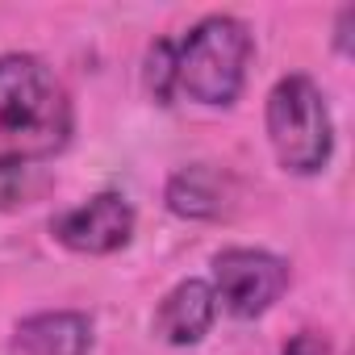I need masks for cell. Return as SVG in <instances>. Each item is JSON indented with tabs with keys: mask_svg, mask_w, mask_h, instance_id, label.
<instances>
[{
	"mask_svg": "<svg viewBox=\"0 0 355 355\" xmlns=\"http://www.w3.org/2000/svg\"><path fill=\"white\" fill-rule=\"evenodd\" d=\"M171 51V96H189L197 105H234L251 63V30L239 17H205Z\"/></svg>",
	"mask_w": 355,
	"mask_h": 355,
	"instance_id": "cell-2",
	"label": "cell"
},
{
	"mask_svg": "<svg viewBox=\"0 0 355 355\" xmlns=\"http://www.w3.org/2000/svg\"><path fill=\"white\" fill-rule=\"evenodd\" d=\"M284 355H326V343H322L318 334L305 330V334H297V338L284 347Z\"/></svg>",
	"mask_w": 355,
	"mask_h": 355,
	"instance_id": "cell-10",
	"label": "cell"
},
{
	"mask_svg": "<svg viewBox=\"0 0 355 355\" xmlns=\"http://www.w3.org/2000/svg\"><path fill=\"white\" fill-rule=\"evenodd\" d=\"M42 171L30 163V159H5L0 155V209H13V205H26L42 193Z\"/></svg>",
	"mask_w": 355,
	"mask_h": 355,
	"instance_id": "cell-9",
	"label": "cell"
},
{
	"mask_svg": "<svg viewBox=\"0 0 355 355\" xmlns=\"http://www.w3.org/2000/svg\"><path fill=\"white\" fill-rule=\"evenodd\" d=\"M268 138L276 159L297 171L313 175L326 167L334 130H330V109L309 76H284L272 96H268Z\"/></svg>",
	"mask_w": 355,
	"mask_h": 355,
	"instance_id": "cell-3",
	"label": "cell"
},
{
	"mask_svg": "<svg viewBox=\"0 0 355 355\" xmlns=\"http://www.w3.org/2000/svg\"><path fill=\"white\" fill-rule=\"evenodd\" d=\"M92 347V322L76 309L34 313L17 326L9 355H88Z\"/></svg>",
	"mask_w": 355,
	"mask_h": 355,
	"instance_id": "cell-7",
	"label": "cell"
},
{
	"mask_svg": "<svg viewBox=\"0 0 355 355\" xmlns=\"http://www.w3.org/2000/svg\"><path fill=\"white\" fill-rule=\"evenodd\" d=\"M230 201H234L230 180L218 167H205V163H193L167 180V209L180 218H222L230 209Z\"/></svg>",
	"mask_w": 355,
	"mask_h": 355,
	"instance_id": "cell-8",
	"label": "cell"
},
{
	"mask_svg": "<svg viewBox=\"0 0 355 355\" xmlns=\"http://www.w3.org/2000/svg\"><path fill=\"white\" fill-rule=\"evenodd\" d=\"M71 138V101L34 55H0V155L46 159Z\"/></svg>",
	"mask_w": 355,
	"mask_h": 355,
	"instance_id": "cell-1",
	"label": "cell"
},
{
	"mask_svg": "<svg viewBox=\"0 0 355 355\" xmlns=\"http://www.w3.org/2000/svg\"><path fill=\"white\" fill-rule=\"evenodd\" d=\"M288 284L284 259L251 247H230L214 259V297L234 318H259L268 313Z\"/></svg>",
	"mask_w": 355,
	"mask_h": 355,
	"instance_id": "cell-4",
	"label": "cell"
},
{
	"mask_svg": "<svg viewBox=\"0 0 355 355\" xmlns=\"http://www.w3.org/2000/svg\"><path fill=\"white\" fill-rule=\"evenodd\" d=\"M218 297L205 280H180L155 309V334L171 347H193L214 326Z\"/></svg>",
	"mask_w": 355,
	"mask_h": 355,
	"instance_id": "cell-6",
	"label": "cell"
},
{
	"mask_svg": "<svg viewBox=\"0 0 355 355\" xmlns=\"http://www.w3.org/2000/svg\"><path fill=\"white\" fill-rule=\"evenodd\" d=\"M51 230H55V239L67 251H80V255H113L134 234V209H130V201L121 193H96L84 205L59 214L51 222Z\"/></svg>",
	"mask_w": 355,
	"mask_h": 355,
	"instance_id": "cell-5",
	"label": "cell"
}]
</instances>
